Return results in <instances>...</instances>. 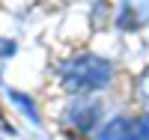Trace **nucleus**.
<instances>
[{"mask_svg": "<svg viewBox=\"0 0 149 140\" xmlns=\"http://www.w3.org/2000/svg\"><path fill=\"white\" fill-rule=\"evenodd\" d=\"M98 101H74L66 110V119L74 125L78 131H93L98 125Z\"/></svg>", "mask_w": 149, "mask_h": 140, "instance_id": "obj_3", "label": "nucleus"}, {"mask_svg": "<svg viewBox=\"0 0 149 140\" xmlns=\"http://www.w3.org/2000/svg\"><path fill=\"white\" fill-rule=\"evenodd\" d=\"M9 95L15 98L18 104L24 107V110H27V116H30V119H36V110H33V104H30V98H27V95H18V93H9Z\"/></svg>", "mask_w": 149, "mask_h": 140, "instance_id": "obj_5", "label": "nucleus"}, {"mask_svg": "<svg viewBox=\"0 0 149 140\" xmlns=\"http://www.w3.org/2000/svg\"><path fill=\"white\" fill-rule=\"evenodd\" d=\"M57 78L63 84V90L69 93H93V90H104L110 84L113 66L95 54H81V57L66 60L57 69Z\"/></svg>", "mask_w": 149, "mask_h": 140, "instance_id": "obj_1", "label": "nucleus"}, {"mask_svg": "<svg viewBox=\"0 0 149 140\" xmlns=\"http://www.w3.org/2000/svg\"><path fill=\"white\" fill-rule=\"evenodd\" d=\"M137 95H140L146 104H149V69H146L140 78H137Z\"/></svg>", "mask_w": 149, "mask_h": 140, "instance_id": "obj_4", "label": "nucleus"}, {"mask_svg": "<svg viewBox=\"0 0 149 140\" xmlns=\"http://www.w3.org/2000/svg\"><path fill=\"white\" fill-rule=\"evenodd\" d=\"M98 140H149V116H137V119L119 116L102 128Z\"/></svg>", "mask_w": 149, "mask_h": 140, "instance_id": "obj_2", "label": "nucleus"}]
</instances>
